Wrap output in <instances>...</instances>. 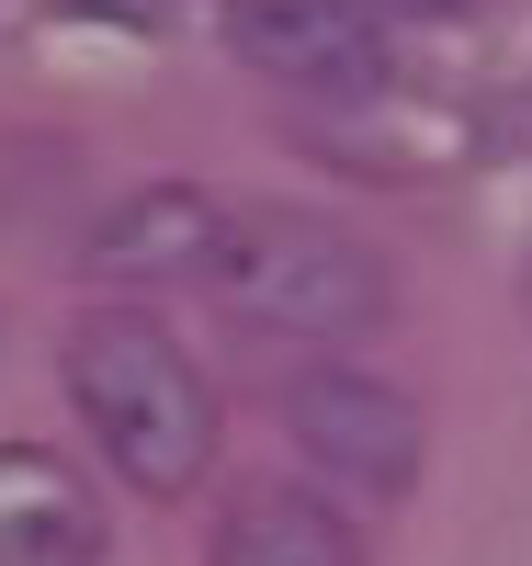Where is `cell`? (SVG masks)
I'll return each instance as SVG.
<instances>
[{
	"mask_svg": "<svg viewBox=\"0 0 532 566\" xmlns=\"http://www.w3.org/2000/svg\"><path fill=\"white\" fill-rule=\"evenodd\" d=\"M0 566H103V499L45 442H0Z\"/></svg>",
	"mask_w": 532,
	"mask_h": 566,
	"instance_id": "52a82bcc",
	"label": "cell"
},
{
	"mask_svg": "<svg viewBox=\"0 0 532 566\" xmlns=\"http://www.w3.org/2000/svg\"><path fill=\"white\" fill-rule=\"evenodd\" d=\"M227 45L306 103H374L385 91V45L341 0H227Z\"/></svg>",
	"mask_w": 532,
	"mask_h": 566,
	"instance_id": "277c9868",
	"label": "cell"
},
{
	"mask_svg": "<svg viewBox=\"0 0 532 566\" xmlns=\"http://www.w3.org/2000/svg\"><path fill=\"white\" fill-rule=\"evenodd\" d=\"M341 12H363V23H442V12H465V0H341Z\"/></svg>",
	"mask_w": 532,
	"mask_h": 566,
	"instance_id": "ba28073f",
	"label": "cell"
},
{
	"mask_svg": "<svg viewBox=\"0 0 532 566\" xmlns=\"http://www.w3.org/2000/svg\"><path fill=\"white\" fill-rule=\"evenodd\" d=\"M58 374H69V408H80L91 453L136 499H192L216 476V431H227L216 374L148 306H80L69 340H58Z\"/></svg>",
	"mask_w": 532,
	"mask_h": 566,
	"instance_id": "6da1fadb",
	"label": "cell"
},
{
	"mask_svg": "<svg viewBox=\"0 0 532 566\" xmlns=\"http://www.w3.org/2000/svg\"><path fill=\"white\" fill-rule=\"evenodd\" d=\"M216 295L238 328H272V340H363L397 317V272H385V250H363V227L272 205V216H238Z\"/></svg>",
	"mask_w": 532,
	"mask_h": 566,
	"instance_id": "7a4b0ae2",
	"label": "cell"
},
{
	"mask_svg": "<svg viewBox=\"0 0 532 566\" xmlns=\"http://www.w3.org/2000/svg\"><path fill=\"white\" fill-rule=\"evenodd\" d=\"M227 239H238V205H216L205 181H148V193H125L91 227V272L125 283V295H148V283H216Z\"/></svg>",
	"mask_w": 532,
	"mask_h": 566,
	"instance_id": "5b68a950",
	"label": "cell"
},
{
	"mask_svg": "<svg viewBox=\"0 0 532 566\" xmlns=\"http://www.w3.org/2000/svg\"><path fill=\"white\" fill-rule=\"evenodd\" d=\"M205 566H363V522L341 499H317L295 476H250L216 533H205Z\"/></svg>",
	"mask_w": 532,
	"mask_h": 566,
	"instance_id": "8992f818",
	"label": "cell"
},
{
	"mask_svg": "<svg viewBox=\"0 0 532 566\" xmlns=\"http://www.w3.org/2000/svg\"><path fill=\"white\" fill-rule=\"evenodd\" d=\"M283 431H295V453L317 464V476H341V488H363V499L419 488V453H430L419 397L385 386V374H363V363H306V374H283Z\"/></svg>",
	"mask_w": 532,
	"mask_h": 566,
	"instance_id": "3957f363",
	"label": "cell"
}]
</instances>
